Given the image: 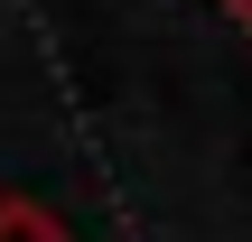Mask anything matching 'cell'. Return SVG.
I'll return each mask as SVG.
<instances>
[{
	"label": "cell",
	"mask_w": 252,
	"mask_h": 242,
	"mask_svg": "<svg viewBox=\"0 0 252 242\" xmlns=\"http://www.w3.org/2000/svg\"><path fill=\"white\" fill-rule=\"evenodd\" d=\"M0 242H75L47 205H28V196H0Z\"/></svg>",
	"instance_id": "obj_1"
},
{
	"label": "cell",
	"mask_w": 252,
	"mask_h": 242,
	"mask_svg": "<svg viewBox=\"0 0 252 242\" xmlns=\"http://www.w3.org/2000/svg\"><path fill=\"white\" fill-rule=\"evenodd\" d=\"M224 9H234V19H243V28H252V0H224Z\"/></svg>",
	"instance_id": "obj_2"
}]
</instances>
